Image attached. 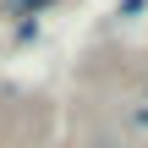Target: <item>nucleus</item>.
<instances>
[{
  "instance_id": "1",
  "label": "nucleus",
  "mask_w": 148,
  "mask_h": 148,
  "mask_svg": "<svg viewBox=\"0 0 148 148\" xmlns=\"http://www.w3.org/2000/svg\"><path fill=\"white\" fill-rule=\"evenodd\" d=\"M11 5H22V11H27V5H33V11H38V5H49V0H11Z\"/></svg>"
}]
</instances>
